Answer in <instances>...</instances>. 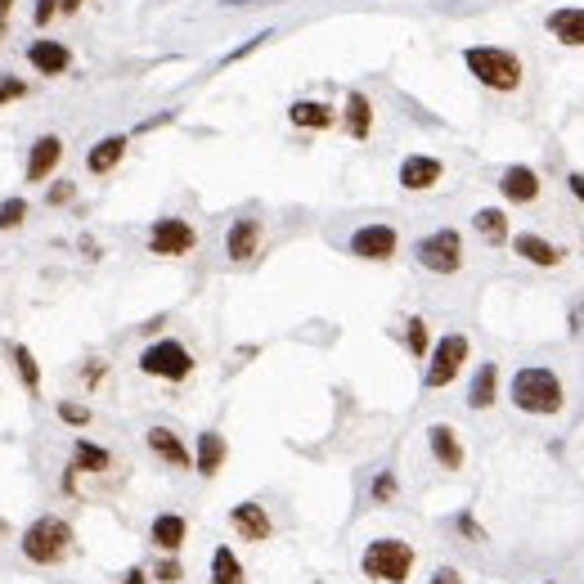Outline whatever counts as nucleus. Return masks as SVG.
Returning <instances> with one entry per match:
<instances>
[{"label": "nucleus", "instance_id": "nucleus-9", "mask_svg": "<svg viewBox=\"0 0 584 584\" xmlns=\"http://www.w3.org/2000/svg\"><path fill=\"white\" fill-rule=\"evenodd\" d=\"M346 252L359 256V261H391L400 252V234L396 225L387 221H369V225H359L351 239H346Z\"/></svg>", "mask_w": 584, "mask_h": 584}, {"label": "nucleus", "instance_id": "nucleus-2", "mask_svg": "<svg viewBox=\"0 0 584 584\" xmlns=\"http://www.w3.org/2000/svg\"><path fill=\"white\" fill-rule=\"evenodd\" d=\"M508 400H513L517 414H531V418H553L566 409V387L553 369L544 364H526V369L513 374V387H508Z\"/></svg>", "mask_w": 584, "mask_h": 584}, {"label": "nucleus", "instance_id": "nucleus-41", "mask_svg": "<svg viewBox=\"0 0 584 584\" xmlns=\"http://www.w3.org/2000/svg\"><path fill=\"white\" fill-rule=\"evenodd\" d=\"M82 378H86V387H99V378H104V359H91L86 369H82Z\"/></svg>", "mask_w": 584, "mask_h": 584}, {"label": "nucleus", "instance_id": "nucleus-21", "mask_svg": "<svg viewBox=\"0 0 584 584\" xmlns=\"http://www.w3.org/2000/svg\"><path fill=\"white\" fill-rule=\"evenodd\" d=\"M472 230L485 248H508L513 243V230H508V211L503 207H477L472 211Z\"/></svg>", "mask_w": 584, "mask_h": 584}, {"label": "nucleus", "instance_id": "nucleus-23", "mask_svg": "<svg viewBox=\"0 0 584 584\" xmlns=\"http://www.w3.org/2000/svg\"><path fill=\"white\" fill-rule=\"evenodd\" d=\"M185 540H189V522H185L180 513H158V517H154V526H149V544H154V548L180 553Z\"/></svg>", "mask_w": 584, "mask_h": 584}, {"label": "nucleus", "instance_id": "nucleus-8", "mask_svg": "<svg viewBox=\"0 0 584 584\" xmlns=\"http://www.w3.org/2000/svg\"><path fill=\"white\" fill-rule=\"evenodd\" d=\"M198 248V230L185 216H158L149 225V252L154 256H189Z\"/></svg>", "mask_w": 584, "mask_h": 584}, {"label": "nucleus", "instance_id": "nucleus-34", "mask_svg": "<svg viewBox=\"0 0 584 584\" xmlns=\"http://www.w3.org/2000/svg\"><path fill=\"white\" fill-rule=\"evenodd\" d=\"M154 580H158V584H180V580H185V566L176 562V553H167V557L154 566Z\"/></svg>", "mask_w": 584, "mask_h": 584}, {"label": "nucleus", "instance_id": "nucleus-45", "mask_svg": "<svg viewBox=\"0 0 584 584\" xmlns=\"http://www.w3.org/2000/svg\"><path fill=\"white\" fill-rule=\"evenodd\" d=\"M10 10H14V0H0V19H5Z\"/></svg>", "mask_w": 584, "mask_h": 584}, {"label": "nucleus", "instance_id": "nucleus-42", "mask_svg": "<svg viewBox=\"0 0 584 584\" xmlns=\"http://www.w3.org/2000/svg\"><path fill=\"white\" fill-rule=\"evenodd\" d=\"M431 584H463V575H459V566H441L431 575Z\"/></svg>", "mask_w": 584, "mask_h": 584}, {"label": "nucleus", "instance_id": "nucleus-17", "mask_svg": "<svg viewBox=\"0 0 584 584\" xmlns=\"http://www.w3.org/2000/svg\"><path fill=\"white\" fill-rule=\"evenodd\" d=\"M427 450H431V459L441 463L446 472H459V468L468 463L463 441H459V431H454L450 422H431V427H427Z\"/></svg>", "mask_w": 584, "mask_h": 584}, {"label": "nucleus", "instance_id": "nucleus-48", "mask_svg": "<svg viewBox=\"0 0 584 584\" xmlns=\"http://www.w3.org/2000/svg\"><path fill=\"white\" fill-rule=\"evenodd\" d=\"M575 315H580V320H584V306H580V311H575Z\"/></svg>", "mask_w": 584, "mask_h": 584}, {"label": "nucleus", "instance_id": "nucleus-33", "mask_svg": "<svg viewBox=\"0 0 584 584\" xmlns=\"http://www.w3.org/2000/svg\"><path fill=\"white\" fill-rule=\"evenodd\" d=\"M396 490H400V485H396V472L387 468V472L374 477V490H369V494H374V503H396Z\"/></svg>", "mask_w": 584, "mask_h": 584}, {"label": "nucleus", "instance_id": "nucleus-29", "mask_svg": "<svg viewBox=\"0 0 584 584\" xmlns=\"http://www.w3.org/2000/svg\"><path fill=\"white\" fill-rule=\"evenodd\" d=\"M405 346H409L414 359H427V355H431V328H427L422 315H409V320H405Z\"/></svg>", "mask_w": 584, "mask_h": 584}, {"label": "nucleus", "instance_id": "nucleus-12", "mask_svg": "<svg viewBox=\"0 0 584 584\" xmlns=\"http://www.w3.org/2000/svg\"><path fill=\"white\" fill-rule=\"evenodd\" d=\"M261 239H265V225H261V216H239V221L225 230V256L234 265L252 261L261 252Z\"/></svg>", "mask_w": 584, "mask_h": 584}, {"label": "nucleus", "instance_id": "nucleus-31", "mask_svg": "<svg viewBox=\"0 0 584 584\" xmlns=\"http://www.w3.org/2000/svg\"><path fill=\"white\" fill-rule=\"evenodd\" d=\"M28 221V198H5L0 202V230H19Z\"/></svg>", "mask_w": 584, "mask_h": 584}, {"label": "nucleus", "instance_id": "nucleus-36", "mask_svg": "<svg viewBox=\"0 0 584 584\" xmlns=\"http://www.w3.org/2000/svg\"><path fill=\"white\" fill-rule=\"evenodd\" d=\"M72 198H77V185H72V180H54V185L45 189V202H50V207H63V202H72Z\"/></svg>", "mask_w": 584, "mask_h": 584}, {"label": "nucleus", "instance_id": "nucleus-37", "mask_svg": "<svg viewBox=\"0 0 584 584\" xmlns=\"http://www.w3.org/2000/svg\"><path fill=\"white\" fill-rule=\"evenodd\" d=\"M454 526H459V535H463V540H472V544H481V540H485V531H481V522H477L472 513H459V517H454Z\"/></svg>", "mask_w": 584, "mask_h": 584}, {"label": "nucleus", "instance_id": "nucleus-44", "mask_svg": "<svg viewBox=\"0 0 584 584\" xmlns=\"http://www.w3.org/2000/svg\"><path fill=\"white\" fill-rule=\"evenodd\" d=\"M82 5H86V0H59V10H63V14H77Z\"/></svg>", "mask_w": 584, "mask_h": 584}, {"label": "nucleus", "instance_id": "nucleus-24", "mask_svg": "<svg viewBox=\"0 0 584 584\" xmlns=\"http://www.w3.org/2000/svg\"><path fill=\"white\" fill-rule=\"evenodd\" d=\"M126 149H130V139H126V135H104L95 149L86 154V171H91V176H108V171H117L122 158H126Z\"/></svg>", "mask_w": 584, "mask_h": 584}, {"label": "nucleus", "instance_id": "nucleus-3", "mask_svg": "<svg viewBox=\"0 0 584 584\" xmlns=\"http://www.w3.org/2000/svg\"><path fill=\"white\" fill-rule=\"evenodd\" d=\"M19 548H23V557H28L32 566H59V562L72 557L77 535H72V526H67L63 517L45 513V517H36V522L19 535Z\"/></svg>", "mask_w": 584, "mask_h": 584}, {"label": "nucleus", "instance_id": "nucleus-13", "mask_svg": "<svg viewBox=\"0 0 584 584\" xmlns=\"http://www.w3.org/2000/svg\"><path fill=\"white\" fill-rule=\"evenodd\" d=\"M544 32L562 50H584V5H557L544 14Z\"/></svg>", "mask_w": 584, "mask_h": 584}, {"label": "nucleus", "instance_id": "nucleus-10", "mask_svg": "<svg viewBox=\"0 0 584 584\" xmlns=\"http://www.w3.org/2000/svg\"><path fill=\"white\" fill-rule=\"evenodd\" d=\"M494 185H499L503 202H513V207H531V202H540V193H544V180H540V171H535V167H526V162L503 167Z\"/></svg>", "mask_w": 584, "mask_h": 584}, {"label": "nucleus", "instance_id": "nucleus-43", "mask_svg": "<svg viewBox=\"0 0 584 584\" xmlns=\"http://www.w3.org/2000/svg\"><path fill=\"white\" fill-rule=\"evenodd\" d=\"M122 584H149V571H139V566H130V571L122 575Z\"/></svg>", "mask_w": 584, "mask_h": 584}, {"label": "nucleus", "instance_id": "nucleus-20", "mask_svg": "<svg viewBox=\"0 0 584 584\" xmlns=\"http://www.w3.org/2000/svg\"><path fill=\"white\" fill-rule=\"evenodd\" d=\"M225 459H230V441H225V436L221 431H202L198 446H193V472L211 481L216 472L225 468Z\"/></svg>", "mask_w": 584, "mask_h": 584}, {"label": "nucleus", "instance_id": "nucleus-6", "mask_svg": "<svg viewBox=\"0 0 584 584\" xmlns=\"http://www.w3.org/2000/svg\"><path fill=\"white\" fill-rule=\"evenodd\" d=\"M414 256L427 274H459L463 270V234L454 225H441V230H431L414 243Z\"/></svg>", "mask_w": 584, "mask_h": 584}, {"label": "nucleus", "instance_id": "nucleus-26", "mask_svg": "<svg viewBox=\"0 0 584 584\" xmlns=\"http://www.w3.org/2000/svg\"><path fill=\"white\" fill-rule=\"evenodd\" d=\"M499 400V364L494 359H485L481 369L472 374V383H468V409H490Z\"/></svg>", "mask_w": 584, "mask_h": 584}, {"label": "nucleus", "instance_id": "nucleus-7", "mask_svg": "<svg viewBox=\"0 0 584 584\" xmlns=\"http://www.w3.org/2000/svg\"><path fill=\"white\" fill-rule=\"evenodd\" d=\"M468 355H472V342H468V333H446L441 342L431 346V355H427L422 387H427V391H441V387H450V383L463 374Z\"/></svg>", "mask_w": 584, "mask_h": 584}, {"label": "nucleus", "instance_id": "nucleus-47", "mask_svg": "<svg viewBox=\"0 0 584 584\" xmlns=\"http://www.w3.org/2000/svg\"><path fill=\"white\" fill-rule=\"evenodd\" d=\"M0 41H5V23H0Z\"/></svg>", "mask_w": 584, "mask_h": 584}, {"label": "nucleus", "instance_id": "nucleus-28", "mask_svg": "<svg viewBox=\"0 0 584 584\" xmlns=\"http://www.w3.org/2000/svg\"><path fill=\"white\" fill-rule=\"evenodd\" d=\"M108 468H113V454L104 446L86 441V436L72 446V472H108Z\"/></svg>", "mask_w": 584, "mask_h": 584}, {"label": "nucleus", "instance_id": "nucleus-40", "mask_svg": "<svg viewBox=\"0 0 584 584\" xmlns=\"http://www.w3.org/2000/svg\"><path fill=\"white\" fill-rule=\"evenodd\" d=\"M566 189H571V198L584 207V171H571V176H566Z\"/></svg>", "mask_w": 584, "mask_h": 584}, {"label": "nucleus", "instance_id": "nucleus-39", "mask_svg": "<svg viewBox=\"0 0 584 584\" xmlns=\"http://www.w3.org/2000/svg\"><path fill=\"white\" fill-rule=\"evenodd\" d=\"M54 14H63V10H59V0H36V14H32V19H36V28H50V19H54Z\"/></svg>", "mask_w": 584, "mask_h": 584}, {"label": "nucleus", "instance_id": "nucleus-38", "mask_svg": "<svg viewBox=\"0 0 584 584\" xmlns=\"http://www.w3.org/2000/svg\"><path fill=\"white\" fill-rule=\"evenodd\" d=\"M28 95V86L19 82V77H0V104H10V99H23Z\"/></svg>", "mask_w": 584, "mask_h": 584}, {"label": "nucleus", "instance_id": "nucleus-35", "mask_svg": "<svg viewBox=\"0 0 584 584\" xmlns=\"http://www.w3.org/2000/svg\"><path fill=\"white\" fill-rule=\"evenodd\" d=\"M270 36H274V32H256V36H252V41H243V45H239V50H230V54H225V59H221V67H230V63H239V59H248V54H252V50H261V45H265V41H270Z\"/></svg>", "mask_w": 584, "mask_h": 584}, {"label": "nucleus", "instance_id": "nucleus-27", "mask_svg": "<svg viewBox=\"0 0 584 584\" xmlns=\"http://www.w3.org/2000/svg\"><path fill=\"white\" fill-rule=\"evenodd\" d=\"M211 584H248L243 562H239V553L230 544H221V548L211 553Z\"/></svg>", "mask_w": 584, "mask_h": 584}, {"label": "nucleus", "instance_id": "nucleus-16", "mask_svg": "<svg viewBox=\"0 0 584 584\" xmlns=\"http://www.w3.org/2000/svg\"><path fill=\"white\" fill-rule=\"evenodd\" d=\"M513 248L526 265H540V270H557L562 261H566V248H557L553 239H544V234H535V230H522V234H513Z\"/></svg>", "mask_w": 584, "mask_h": 584}, {"label": "nucleus", "instance_id": "nucleus-5", "mask_svg": "<svg viewBox=\"0 0 584 584\" xmlns=\"http://www.w3.org/2000/svg\"><path fill=\"white\" fill-rule=\"evenodd\" d=\"M193 351L176 337H158L139 351V374L144 378H162V383H185L193 374Z\"/></svg>", "mask_w": 584, "mask_h": 584}, {"label": "nucleus", "instance_id": "nucleus-11", "mask_svg": "<svg viewBox=\"0 0 584 584\" xmlns=\"http://www.w3.org/2000/svg\"><path fill=\"white\" fill-rule=\"evenodd\" d=\"M396 180H400L405 193H427V189H436V185L446 180V162L431 158V154H409V158L400 162Z\"/></svg>", "mask_w": 584, "mask_h": 584}, {"label": "nucleus", "instance_id": "nucleus-15", "mask_svg": "<svg viewBox=\"0 0 584 584\" xmlns=\"http://www.w3.org/2000/svg\"><path fill=\"white\" fill-rule=\"evenodd\" d=\"M63 162V139L50 130V135H36L32 149H28V185H50V176L59 171Z\"/></svg>", "mask_w": 584, "mask_h": 584}, {"label": "nucleus", "instance_id": "nucleus-30", "mask_svg": "<svg viewBox=\"0 0 584 584\" xmlns=\"http://www.w3.org/2000/svg\"><path fill=\"white\" fill-rule=\"evenodd\" d=\"M10 355H14V369H19V378H23V387L28 391H41V369H36V355L19 342V346H10Z\"/></svg>", "mask_w": 584, "mask_h": 584}, {"label": "nucleus", "instance_id": "nucleus-18", "mask_svg": "<svg viewBox=\"0 0 584 584\" xmlns=\"http://www.w3.org/2000/svg\"><path fill=\"white\" fill-rule=\"evenodd\" d=\"M28 63H32V72H41V77H63V72L72 67V50L54 36H41V41L28 45Z\"/></svg>", "mask_w": 584, "mask_h": 584}, {"label": "nucleus", "instance_id": "nucleus-22", "mask_svg": "<svg viewBox=\"0 0 584 584\" xmlns=\"http://www.w3.org/2000/svg\"><path fill=\"white\" fill-rule=\"evenodd\" d=\"M342 126H346L351 139H369V135H374V99L364 95V91H351V95H346Z\"/></svg>", "mask_w": 584, "mask_h": 584}, {"label": "nucleus", "instance_id": "nucleus-32", "mask_svg": "<svg viewBox=\"0 0 584 584\" xmlns=\"http://www.w3.org/2000/svg\"><path fill=\"white\" fill-rule=\"evenodd\" d=\"M59 418L67 422V427H91V405H77V400H59Z\"/></svg>", "mask_w": 584, "mask_h": 584}, {"label": "nucleus", "instance_id": "nucleus-4", "mask_svg": "<svg viewBox=\"0 0 584 584\" xmlns=\"http://www.w3.org/2000/svg\"><path fill=\"white\" fill-rule=\"evenodd\" d=\"M414 562H418V553L405 540H374L359 553V571L369 580H378V584H405Z\"/></svg>", "mask_w": 584, "mask_h": 584}, {"label": "nucleus", "instance_id": "nucleus-19", "mask_svg": "<svg viewBox=\"0 0 584 584\" xmlns=\"http://www.w3.org/2000/svg\"><path fill=\"white\" fill-rule=\"evenodd\" d=\"M144 441H149V450H154L167 468H176V472L193 468V454H189V446L180 441V431H171V427H149V431H144Z\"/></svg>", "mask_w": 584, "mask_h": 584}, {"label": "nucleus", "instance_id": "nucleus-46", "mask_svg": "<svg viewBox=\"0 0 584 584\" xmlns=\"http://www.w3.org/2000/svg\"><path fill=\"white\" fill-rule=\"evenodd\" d=\"M5 535H10V526H5V522H0V540H5Z\"/></svg>", "mask_w": 584, "mask_h": 584}, {"label": "nucleus", "instance_id": "nucleus-25", "mask_svg": "<svg viewBox=\"0 0 584 584\" xmlns=\"http://www.w3.org/2000/svg\"><path fill=\"white\" fill-rule=\"evenodd\" d=\"M288 122L302 130H328L337 122V108L324 99H297V104H288Z\"/></svg>", "mask_w": 584, "mask_h": 584}, {"label": "nucleus", "instance_id": "nucleus-1", "mask_svg": "<svg viewBox=\"0 0 584 584\" xmlns=\"http://www.w3.org/2000/svg\"><path fill=\"white\" fill-rule=\"evenodd\" d=\"M463 67L472 72V82L485 86L490 95H517L526 86V63L517 50L508 45H468Z\"/></svg>", "mask_w": 584, "mask_h": 584}, {"label": "nucleus", "instance_id": "nucleus-14", "mask_svg": "<svg viewBox=\"0 0 584 584\" xmlns=\"http://www.w3.org/2000/svg\"><path fill=\"white\" fill-rule=\"evenodd\" d=\"M230 526H234V535L248 540V544H265V540L274 535V522H270V513H265V503H256V499L230 508Z\"/></svg>", "mask_w": 584, "mask_h": 584}]
</instances>
